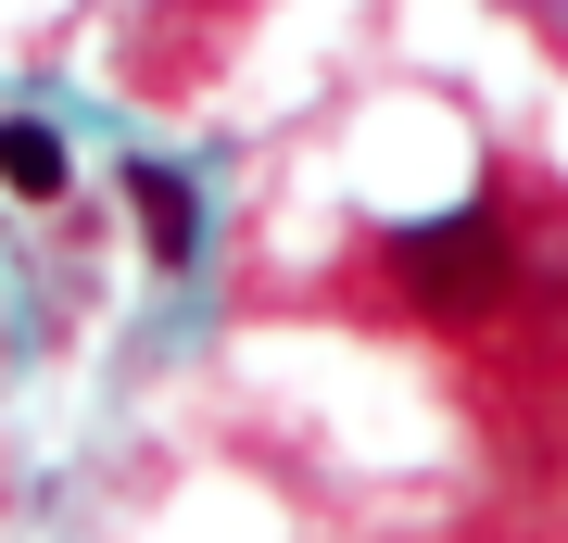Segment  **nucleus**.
I'll return each instance as SVG.
<instances>
[{
    "label": "nucleus",
    "instance_id": "nucleus-1",
    "mask_svg": "<svg viewBox=\"0 0 568 543\" xmlns=\"http://www.w3.org/2000/svg\"><path fill=\"white\" fill-rule=\"evenodd\" d=\"M392 265H405V291H417V303H443V316H467V303L493 291V241H480V228H417Z\"/></svg>",
    "mask_w": 568,
    "mask_h": 543
},
{
    "label": "nucleus",
    "instance_id": "nucleus-2",
    "mask_svg": "<svg viewBox=\"0 0 568 543\" xmlns=\"http://www.w3.org/2000/svg\"><path fill=\"white\" fill-rule=\"evenodd\" d=\"M0 190H26V202L63 190V140H51L39 114H0Z\"/></svg>",
    "mask_w": 568,
    "mask_h": 543
},
{
    "label": "nucleus",
    "instance_id": "nucleus-3",
    "mask_svg": "<svg viewBox=\"0 0 568 543\" xmlns=\"http://www.w3.org/2000/svg\"><path fill=\"white\" fill-rule=\"evenodd\" d=\"M126 202H140V215H152V253L178 265V253H190V190L164 178V164H126Z\"/></svg>",
    "mask_w": 568,
    "mask_h": 543
}]
</instances>
